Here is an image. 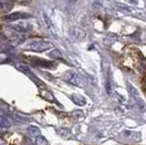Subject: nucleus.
I'll list each match as a JSON object with an SVG mask.
<instances>
[{"mask_svg":"<svg viewBox=\"0 0 146 145\" xmlns=\"http://www.w3.org/2000/svg\"><path fill=\"white\" fill-rule=\"evenodd\" d=\"M117 41V36L115 34H109L108 36L105 37V39H104V43L106 44V45H112V44H115V42Z\"/></svg>","mask_w":146,"mask_h":145,"instance_id":"obj_8","label":"nucleus"},{"mask_svg":"<svg viewBox=\"0 0 146 145\" xmlns=\"http://www.w3.org/2000/svg\"><path fill=\"white\" fill-rule=\"evenodd\" d=\"M63 80L67 81L71 84L75 85V86H79L81 85V76L76 72L74 71H67V72L63 74Z\"/></svg>","mask_w":146,"mask_h":145,"instance_id":"obj_2","label":"nucleus"},{"mask_svg":"<svg viewBox=\"0 0 146 145\" xmlns=\"http://www.w3.org/2000/svg\"><path fill=\"white\" fill-rule=\"evenodd\" d=\"M29 134H30L31 136H33L34 139H36L37 136L40 135V131H39V129L36 127H30L29 128Z\"/></svg>","mask_w":146,"mask_h":145,"instance_id":"obj_9","label":"nucleus"},{"mask_svg":"<svg viewBox=\"0 0 146 145\" xmlns=\"http://www.w3.org/2000/svg\"><path fill=\"white\" fill-rule=\"evenodd\" d=\"M116 7H117V8H119V9H120V10H122V11H124V12L131 13V8H130V7H128V6H125V5H123V3L117 2Z\"/></svg>","mask_w":146,"mask_h":145,"instance_id":"obj_12","label":"nucleus"},{"mask_svg":"<svg viewBox=\"0 0 146 145\" xmlns=\"http://www.w3.org/2000/svg\"><path fill=\"white\" fill-rule=\"evenodd\" d=\"M59 134H60L61 136L63 138V139H69L70 136H71V134H70V131L68 130V129H61L60 131H59Z\"/></svg>","mask_w":146,"mask_h":145,"instance_id":"obj_14","label":"nucleus"},{"mask_svg":"<svg viewBox=\"0 0 146 145\" xmlns=\"http://www.w3.org/2000/svg\"><path fill=\"white\" fill-rule=\"evenodd\" d=\"M51 47V44L48 42H46V41H40V39H38V41H34V42H32L29 44V46H27V48L30 49V50H33V51H36V53H42V51H45V50H47Z\"/></svg>","mask_w":146,"mask_h":145,"instance_id":"obj_1","label":"nucleus"},{"mask_svg":"<svg viewBox=\"0 0 146 145\" xmlns=\"http://www.w3.org/2000/svg\"><path fill=\"white\" fill-rule=\"evenodd\" d=\"M121 135L125 139V141L128 142H140L141 140V133L137 131H130V130H125L121 133Z\"/></svg>","mask_w":146,"mask_h":145,"instance_id":"obj_3","label":"nucleus"},{"mask_svg":"<svg viewBox=\"0 0 146 145\" xmlns=\"http://www.w3.org/2000/svg\"><path fill=\"white\" fill-rule=\"evenodd\" d=\"M145 85H146V82H145Z\"/></svg>","mask_w":146,"mask_h":145,"instance_id":"obj_19","label":"nucleus"},{"mask_svg":"<svg viewBox=\"0 0 146 145\" xmlns=\"http://www.w3.org/2000/svg\"><path fill=\"white\" fill-rule=\"evenodd\" d=\"M48 55L49 57L52 58V59H62V55L58 49H52Z\"/></svg>","mask_w":146,"mask_h":145,"instance_id":"obj_10","label":"nucleus"},{"mask_svg":"<svg viewBox=\"0 0 146 145\" xmlns=\"http://www.w3.org/2000/svg\"><path fill=\"white\" fill-rule=\"evenodd\" d=\"M71 99H72L76 105H79V106H84L86 104L85 97L81 96V95H72V96H71Z\"/></svg>","mask_w":146,"mask_h":145,"instance_id":"obj_7","label":"nucleus"},{"mask_svg":"<svg viewBox=\"0 0 146 145\" xmlns=\"http://www.w3.org/2000/svg\"><path fill=\"white\" fill-rule=\"evenodd\" d=\"M13 2L11 1H0V12H9L13 8Z\"/></svg>","mask_w":146,"mask_h":145,"instance_id":"obj_5","label":"nucleus"},{"mask_svg":"<svg viewBox=\"0 0 146 145\" xmlns=\"http://www.w3.org/2000/svg\"><path fill=\"white\" fill-rule=\"evenodd\" d=\"M42 94H43V97L45 98V99H47V100H49V102H52V100H54V97H52V95H51V93L45 91V92H43Z\"/></svg>","mask_w":146,"mask_h":145,"instance_id":"obj_16","label":"nucleus"},{"mask_svg":"<svg viewBox=\"0 0 146 145\" xmlns=\"http://www.w3.org/2000/svg\"><path fill=\"white\" fill-rule=\"evenodd\" d=\"M44 15V19H45V21H46V23H47V25H48V27L50 29V30H52V24H51V22H50V20H49V18L46 15V14H43Z\"/></svg>","mask_w":146,"mask_h":145,"instance_id":"obj_18","label":"nucleus"},{"mask_svg":"<svg viewBox=\"0 0 146 145\" xmlns=\"http://www.w3.org/2000/svg\"><path fill=\"white\" fill-rule=\"evenodd\" d=\"M35 143H36V145H47L48 144V143H47V140L45 139L44 136H42V135L37 136L36 139H35Z\"/></svg>","mask_w":146,"mask_h":145,"instance_id":"obj_13","label":"nucleus"},{"mask_svg":"<svg viewBox=\"0 0 146 145\" xmlns=\"http://www.w3.org/2000/svg\"><path fill=\"white\" fill-rule=\"evenodd\" d=\"M135 100H136V105H137L139 109H140L142 112H145L146 111V105H145V103L143 102V99H141L140 97H139V98H136Z\"/></svg>","mask_w":146,"mask_h":145,"instance_id":"obj_11","label":"nucleus"},{"mask_svg":"<svg viewBox=\"0 0 146 145\" xmlns=\"http://www.w3.org/2000/svg\"><path fill=\"white\" fill-rule=\"evenodd\" d=\"M27 15L26 14H23V13H14V14H11V15H7L3 18V21L6 22H13V21H17V20H20L22 18H26Z\"/></svg>","mask_w":146,"mask_h":145,"instance_id":"obj_6","label":"nucleus"},{"mask_svg":"<svg viewBox=\"0 0 146 145\" xmlns=\"http://www.w3.org/2000/svg\"><path fill=\"white\" fill-rule=\"evenodd\" d=\"M71 34L73 37L78 38V39H84L85 38V32L83 30H81L79 27H72L71 29Z\"/></svg>","mask_w":146,"mask_h":145,"instance_id":"obj_4","label":"nucleus"},{"mask_svg":"<svg viewBox=\"0 0 146 145\" xmlns=\"http://www.w3.org/2000/svg\"><path fill=\"white\" fill-rule=\"evenodd\" d=\"M15 67L18 68L19 70H21V71H27V70H29L27 66H25V65H22V63H18V65H17Z\"/></svg>","mask_w":146,"mask_h":145,"instance_id":"obj_17","label":"nucleus"},{"mask_svg":"<svg viewBox=\"0 0 146 145\" xmlns=\"http://www.w3.org/2000/svg\"><path fill=\"white\" fill-rule=\"evenodd\" d=\"M129 91H130V93L133 95V97L135 98V99H136V98H139V93H137V91L134 88L132 85H130V84H129Z\"/></svg>","mask_w":146,"mask_h":145,"instance_id":"obj_15","label":"nucleus"}]
</instances>
